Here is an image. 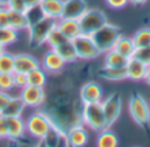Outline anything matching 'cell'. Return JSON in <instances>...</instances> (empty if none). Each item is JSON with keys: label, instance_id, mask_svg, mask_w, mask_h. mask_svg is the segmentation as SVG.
<instances>
[{"label": "cell", "instance_id": "6da1fadb", "mask_svg": "<svg viewBox=\"0 0 150 147\" xmlns=\"http://www.w3.org/2000/svg\"><path fill=\"white\" fill-rule=\"evenodd\" d=\"M26 133L30 135L32 138L37 141H44L45 137L50 133L53 129V122L47 113L44 111H36V113L30 114L25 121Z\"/></svg>", "mask_w": 150, "mask_h": 147}, {"label": "cell", "instance_id": "7a4b0ae2", "mask_svg": "<svg viewBox=\"0 0 150 147\" xmlns=\"http://www.w3.org/2000/svg\"><path fill=\"white\" fill-rule=\"evenodd\" d=\"M91 36H92L96 47H98L99 50L101 52V54H104V53H107L108 50L113 49L116 41L120 39V36H121V29H120V27L115 25V24L108 21V23L104 24L100 29H98V31H96L95 33H92Z\"/></svg>", "mask_w": 150, "mask_h": 147}, {"label": "cell", "instance_id": "3957f363", "mask_svg": "<svg viewBox=\"0 0 150 147\" xmlns=\"http://www.w3.org/2000/svg\"><path fill=\"white\" fill-rule=\"evenodd\" d=\"M128 109L132 119L140 127L148 129L150 126V105L140 93H134L130 95Z\"/></svg>", "mask_w": 150, "mask_h": 147}, {"label": "cell", "instance_id": "277c9868", "mask_svg": "<svg viewBox=\"0 0 150 147\" xmlns=\"http://www.w3.org/2000/svg\"><path fill=\"white\" fill-rule=\"evenodd\" d=\"M82 122L84 126H87L88 129L93 130L96 133L105 129L107 122H105V117H104L103 108H101V102L83 103Z\"/></svg>", "mask_w": 150, "mask_h": 147}, {"label": "cell", "instance_id": "5b68a950", "mask_svg": "<svg viewBox=\"0 0 150 147\" xmlns=\"http://www.w3.org/2000/svg\"><path fill=\"white\" fill-rule=\"evenodd\" d=\"M57 25V20L50 17H44L37 23L30 24L28 28L29 44L33 48L41 47L42 44H46V39L49 36L50 31Z\"/></svg>", "mask_w": 150, "mask_h": 147}, {"label": "cell", "instance_id": "8992f818", "mask_svg": "<svg viewBox=\"0 0 150 147\" xmlns=\"http://www.w3.org/2000/svg\"><path fill=\"white\" fill-rule=\"evenodd\" d=\"M78 21H79L82 33L92 34L98 29H100L104 24L108 23V19L105 13L98 8H87L84 13L78 19Z\"/></svg>", "mask_w": 150, "mask_h": 147}, {"label": "cell", "instance_id": "52a82bcc", "mask_svg": "<svg viewBox=\"0 0 150 147\" xmlns=\"http://www.w3.org/2000/svg\"><path fill=\"white\" fill-rule=\"evenodd\" d=\"M73 45L76 52L78 60H86L90 61L93 58H98L101 54V52L99 50V48L96 47L95 41H93L91 34H86V33H80L78 34L75 39L71 40Z\"/></svg>", "mask_w": 150, "mask_h": 147}, {"label": "cell", "instance_id": "ba28073f", "mask_svg": "<svg viewBox=\"0 0 150 147\" xmlns=\"http://www.w3.org/2000/svg\"><path fill=\"white\" fill-rule=\"evenodd\" d=\"M101 108H103L104 117H105L107 127H111L119 119L120 114H121L122 101L120 94L119 93H112L105 100H101Z\"/></svg>", "mask_w": 150, "mask_h": 147}, {"label": "cell", "instance_id": "9c48e42d", "mask_svg": "<svg viewBox=\"0 0 150 147\" xmlns=\"http://www.w3.org/2000/svg\"><path fill=\"white\" fill-rule=\"evenodd\" d=\"M20 97L26 108H38L46 100V93L44 87L26 85L23 89H20Z\"/></svg>", "mask_w": 150, "mask_h": 147}, {"label": "cell", "instance_id": "30bf717a", "mask_svg": "<svg viewBox=\"0 0 150 147\" xmlns=\"http://www.w3.org/2000/svg\"><path fill=\"white\" fill-rule=\"evenodd\" d=\"M66 66V62L62 57L57 53V50L50 48L49 52H46L42 57L41 61V68L44 69L46 73L50 74H58L63 70V68Z\"/></svg>", "mask_w": 150, "mask_h": 147}, {"label": "cell", "instance_id": "8fae6325", "mask_svg": "<svg viewBox=\"0 0 150 147\" xmlns=\"http://www.w3.org/2000/svg\"><path fill=\"white\" fill-rule=\"evenodd\" d=\"M79 98L82 101V103L101 102V100H103V89L95 81L86 82L79 90Z\"/></svg>", "mask_w": 150, "mask_h": 147}, {"label": "cell", "instance_id": "7c38bea8", "mask_svg": "<svg viewBox=\"0 0 150 147\" xmlns=\"http://www.w3.org/2000/svg\"><path fill=\"white\" fill-rule=\"evenodd\" d=\"M7 119V129H8V137L9 141H18L24 138L26 133L25 121L21 118V115H5Z\"/></svg>", "mask_w": 150, "mask_h": 147}, {"label": "cell", "instance_id": "4fadbf2b", "mask_svg": "<svg viewBox=\"0 0 150 147\" xmlns=\"http://www.w3.org/2000/svg\"><path fill=\"white\" fill-rule=\"evenodd\" d=\"M87 3L86 0H63V12L62 17L67 19H78L84 13L87 9Z\"/></svg>", "mask_w": 150, "mask_h": 147}, {"label": "cell", "instance_id": "5bb4252c", "mask_svg": "<svg viewBox=\"0 0 150 147\" xmlns=\"http://www.w3.org/2000/svg\"><path fill=\"white\" fill-rule=\"evenodd\" d=\"M66 141H67V146L71 147H82L87 145L88 142V133L84 129L83 125H76V126L71 127L67 133H66Z\"/></svg>", "mask_w": 150, "mask_h": 147}, {"label": "cell", "instance_id": "9a60e30c", "mask_svg": "<svg viewBox=\"0 0 150 147\" xmlns=\"http://www.w3.org/2000/svg\"><path fill=\"white\" fill-rule=\"evenodd\" d=\"M41 66L40 61L36 57L28 53H17L15 54V72L29 73L30 70Z\"/></svg>", "mask_w": 150, "mask_h": 147}, {"label": "cell", "instance_id": "2e32d148", "mask_svg": "<svg viewBox=\"0 0 150 147\" xmlns=\"http://www.w3.org/2000/svg\"><path fill=\"white\" fill-rule=\"evenodd\" d=\"M125 68H127V74L129 80H132V81H144L149 65H146L142 61L137 60L134 57H130Z\"/></svg>", "mask_w": 150, "mask_h": 147}, {"label": "cell", "instance_id": "e0dca14e", "mask_svg": "<svg viewBox=\"0 0 150 147\" xmlns=\"http://www.w3.org/2000/svg\"><path fill=\"white\" fill-rule=\"evenodd\" d=\"M45 17H50L54 20H59L63 12V0H41L40 3Z\"/></svg>", "mask_w": 150, "mask_h": 147}, {"label": "cell", "instance_id": "ac0fdd59", "mask_svg": "<svg viewBox=\"0 0 150 147\" xmlns=\"http://www.w3.org/2000/svg\"><path fill=\"white\" fill-rule=\"evenodd\" d=\"M98 76L100 78L105 80V81H124L128 78L127 74V68H115V66H107L104 65L98 70Z\"/></svg>", "mask_w": 150, "mask_h": 147}, {"label": "cell", "instance_id": "d6986e66", "mask_svg": "<svg viewBox=\"0 0 150 147\" xmlns=\"http://www.w3.org/2000/svg\"><path fill=\"white\" fill-rule=\"evenodd\" d=\"M57 27L59 28V31L67 37L69 40H73L78 34L82 33L80 31L79 21L75 19H67V17H61L57 21Z\"/></svg>", "mask_w": 150, "mask_h": 147}, {"label": "cell", "instance_id": "ffe728a7", "mask_svg": "<svg viewBox=\"0 0 150 147\" xmlns=\"http://www.w3.org/2000/svg\"><path fill=\"white\" fill-rule=\"evenodd\" d=\"M8 19H9V27L13 28L15 31L20 32L24 29L29 28V20L26 17L25 12H20V11H13L8 8Z\"/></svg>", "mask_w": 150, "mask_h": 147}, {"label": "cell", "instance_id": "44dd1931", "mask_svg": "<svg viewBox=\"0 0 150 147\" xmlns=\"http://www.w3.org/2000/svg\"><path fill=\"white\" fill-rule=\"evenodd\" d=\"M96 145L99 147H117L119 146V137L111 130V127L100 130L96 138Z\"/></svg>", "mask_w": 150, "mask_h": 147}, {"label": "cell", "instance_id": "7402d4cb", "mask_svg": "<svg viewBox=\"0 0 150 147\" xmlns=\"http://www.w3.org/2000/svg\"><path fill=\"white\" fill-rule=\"evenodd\" d=\"M25 108L26 106L24 103V101L21 100L20 95H11L3 114L4 115H23Z\"/></svg>", "mask_w": 150, "mask_h": 147}, {"label": "cell", "instance_id": "603a6c76", "mask_svg": "<svg viewBox=\"0 0 150 147\" xmlns=\"http://www.w3.org/2000/svg\"><path fill=\"white\" fill-rule=\"evenodd\" d=\"M105 57H104V65L107 66H115V68H125L129 61V58L125 57L124 54L119 53L117 50L111 49L107 53H104Z\"/></svg>", "mask_w": 150, "mask_h": 147}, {"label": "cell", "instance_id": "cb8c5ba5", "mask_svg": "<svg viewBox=\"0 0 150 147\" xmlns=\"http://www.w3.org/2000/svg\"><path fill=\"white\" fill-rule=\"evenodd\" d=\"M113 49L117 50L119 53H121V54H124L125 57L130 58L136 50V45H134V42H133V39L127 37V36H122L121 34L120 39L117 40L116 44H115Z\"/></svg>", "mask_w": 150, "mask_h": 147}, {"label": "cell", "instance_id": "d4e9b609", "mask_svg": "<svg viewBox=\"0 0 150 147\" xmlns=\"http://www.w3.org/2000/svg\"><path fill=\"white\" fill-rule=\"evenodd\" d=\"M54 50H57V53L65 60L66 64H73L78 60L76 52H75V48H74L71 40H67L66 42L61 44L59 47H57Z\"/></svg>", "mask_w": 150, "mask_h": 147}, {"label": "cell", "instance_id": "484cf974", "mask_svg": "<svg viewBox=\"0 0 150 147\" xmlns=\"http://www.w3.org/2000/svg\"><path fill=\"white\" fill-rule=\"evenodd\" d=\"M26 77H28V85H32V86L44 87L47 82L46 72H45L41 66L30 70L29 73H26Z\"/></svg>", "mask_w": 150, "mask_h": 147}, {"label": "cell", "instance_id": "4316f807", "mask_svg": "<svg viewBox=\"0 0 150 147\" xmlns=\"http://www.w3.org/2000/svg\"><path fill=\"white\" fill-rule=\"evenodd\" d=\"M67 37L65 36V34L62 33V32L59 31V28H58L57 25L54 27V28L50 31V33H49V36H47V39H46V44L49 45L52 49H55L57 47H59L61 44H63V42H66L67 41Z\"/></svg>", "mask_w": 150, "mask_h": 147}, {"label": "cell", "instance_id": "83f0119b", "mask_svg": "<svg viewBox=\"0 0 150 147\" xmlns=\"http://www.w3.org/2000/svg\"><path fill=\"white\" fill-rule=\"evenodd\" d=\"M18 40V32L11 27H0V42L3 45H12Z\"/></svg>", "mask_w": 150, "mask_h": 147}, {"label": "cell", "instance_id": "f1b7e54d", "mask_svg": "<svg viewBox=\"0 0 150 147\" xmlns=\"http://www.w3.org/2000/svg\"><path fill=\"white\" fill-rule=\"evenodd\" d=\"M132 39H133V42H134L136 48L150 47V28L146 27V28L138 29Z\"/></svg>", "mask_w": 150, "mask_h": 147}, {"label": "cell", "instance_id": "f546056e", "mask_svg": "<svg viewBox=\"0 0 150 147\" xmlns=\"http://www.w3.org/2000/svg\"><path fill=\"white\" fill-rule=\"evenodd\" d=\"M15 72V54L4 52L0 54V73H13Z\"/></svg>", "mask_w": 150, "mask_h": 147}, {"label": "cell", "instance_id": "4dcf8cb0", "mask_svg": "<svg viewBox=\"0 0 150 147\" xmlns=\"http://www.w3.org/2000/svg\"><path fill=\"white\" fill-rule=\"evenodd\" d=\"M25 13H26V17H28V20H29V25L37 23L38 20H41V19L45 17V15H44V12H42V9H41L40 5L28 8V9L25 11Z\"/></svg>", "mask_w": 150, "mask_h": 147}, {"label": "cell", "instance_id": "1f68e13d", "mask_svg": "<svg viewBox=\"0 0 150 147\" xmlns=\"http://www.w3.org/2000/svg\"><path fill=\"white\" fill-rule=\"evenodd\" d=\"M132 57L142 61V62L146 64V65H150V47L136 48V50H134V53H133Z\"/></svg>", "mask_w": 150, "mask_h": 147}, {"label": "cell", "instance_id": "d6a6232c", "mask_svg": "<svg viewBox=\"0 0 150 147\" xmlns=\"http://www.w3.org/2000/svg\"><path fill=\"white\" fill-rule=\"evenodd\" d=\"M12 77H13V87L23 89L24 86H26V85H28V77H26V73L13 72Z\"/></svg>", "mask_w": 150, "mask_h": 147}, {"label": "cell", "instance_id": "836d02e7", "mask_svg": "<svg viewBox=\"0 0 150 147\" xmlns=\"http://www.w3.org/2000/svg\"><path fill=\"white\" fill-rule=\"evenodd\" d=\"M0 89L5 90V92L13 89L12 73H0Z\"/></svg>", "mask_w": 150, "mask_h": 147}, {"label": "cell", "instance_id": "e575fe53", "mask_svg": "<svg viewBox=\"0 0 150 147\" xmlns=\"http://www.w3.org/2000/svg\"><path fill=\"white\" fill-rule=\"evenodd\" d=\"M5 7L9 8V9H13V11H20V12H25V11L28 9V7H26L24 0H8V1L5 3Z\"/></svg>", "mask_w": 150, "mask_h": 147}, {"label": "cell", "instance_id": "d590c367", "mask_svg": "<svg viewBox=\"0 0 150 147\" xmlns=\"http://www.w3.org/2000/svg\"><path fill=\"white\" fill-rule=\"evenodd\" d=\"M8 129H7V119L4 114H0V139H7Z\"/></svg>", "mask_w": 150, "mask_h": 147}, {"label": "cell", "instance_id": "8d00e7d4", "mask_svg": "<svg viewBox=\"0 0 150 147\" xmlns=\"http://www.w3.org/2000/svg\"><path fill=\"white\" fill-rule=\"evenodd\" d=\"M0 27H9V19H8V8L3 5L0 8Z\"/></svg>", "mask_w": 150, "mask_h": 147}, {"label": "cell", "instance_id": "74e56055", "mask_svg": "<svg viewBox=\"0 0 150 147\" xmlns=\"http://www.w3.org/2000/svg\"><path fill=\"white\" fill-rule=\"evenodd\" d=\"M9 98H11V95L8 94V92L0 89V114H3V111H4V109H5V106H7Z\"/></svg>", "mask_w": 150, "mask_h": 147}, {"label": "cell", "instance_id": "f35d334b", "mask_svg": "<svg viewBox=\"0 0 150 147\" xmlns=\"http://www.w3.org/2000/svg\"><path fill=\"white\" fill-rule=\"evenodd\" d=\"M105 1L113 9H120V8H124L129 3V0H105Z\"/></svg>", "mask_w": 150, "mask_h": 147}, {"label": "cell", "instance_id": "ab89813d", "mask_svg": "<svg viewBox=\"0 0 150 147\" xmlns=\"http://www.w3.org/2000/svg\"><path fill=\"white\" fill-rule=\"evenodd\" d=\"M26 4V7L30 8V7H36V5H40V3H41V0H24Z\"/></svg>", "mask_w": 150, "mask_h": 147}, {"label": "cell", "instance_id": "60d3db41", "mask_svg": "<svg viewBox=\"0 0 150 147\" xmlns=\"http://www.w3.org/2000/svg\"><path fill=\"white\" fill-rule=\"evenodd\" d=\"M146 1H148V0H129V3H132V4H134V5H142V4H145Z\"/></svg>", "mask_w": 150, "mask_h": 147}, {"label": "cell", "instance_id": "b9f144b4", "mask_svg": "<svg viewBox=\"0 0 150 147\" xmlns=\"http://www.w3.org/2000/svg\"><path fill=\"white\" fill-rule=\"evenodd\" d=\"M144 81H145L146 84L150 86V66L148 68V72H146V74H145V78H144Z\"/></svg>", "mask_w": 150, "mask_h": 147}, {"label": "cell", "instance_id": "7bdbcfd3", "mask_svg": "<svg viewBox=\"0 0 150 147\" xmlns=\"http://www.w3.org/2000/svg\"><path fill=\"white\" fill-rule=\"evenodd\" d=\"M4 52H5V45H3L1 42H0V54H3Z\"/></svg>", "mask_w": 150, "mask_h": 147}, {"label": "cell", "instance_id": "ee69618b", "mask_svg": "<svg viewBox=\"0 0 150 147\" xmlns=\"http://www.w3.org/2000/svg\"><path fill=\"white\" fill-rule=\"evenodd\" d=\"M7 1H8V0H0V3H1L3 5H5V3H7Z\"/></svg>", "mask_w": 150, "mask_h": 147}, {"label": "cell", "instance_id": "f6af8a7d", "mask_svg": "<svg viewBox=\"0 0 150 147\" xmlns=\"http://www.w3.org/2000/svg\"><path fill=\"white\" fill-rule=\"evenodd\" d=\"M3 7V4H1V3H0V8H1Z\"/></svg>", "mask_w": 150, "mask_h": 147}, {"label": "cell", "instance_id": "bcb514c9", "mask_svg": "<svg viewBox=\"0 0 150 147\" xmlns=\"http://www.w3.org/2000/svg\"><path fill=\"white\" fill-rule=\"evenodd\" d=\"M149 66H150V65H149Z\"/></svg>", "mask_w": 150, "mask_h": 147}]
</instances>
